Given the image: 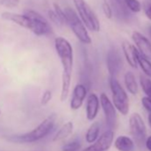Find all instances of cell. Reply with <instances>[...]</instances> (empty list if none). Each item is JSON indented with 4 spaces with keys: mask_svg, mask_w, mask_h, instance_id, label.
<instances>
[{
    "mask_svg": "<svg viewBox=\"0 0 151 151\" xmlns=\"http://www.w3.org/2000/svg\"><path fill=\"white\" fill-rule=\"evenodd\" d=\"M0 115H1V111H0Z\"/></svg>",
    "mask_w": 151,
    "mask_h": 151,
    "instance_id": "cell-33",
    "label": "cell"
},
{
    "mask_svg": "<svg viewBox=\"0 0 151 151\" xmlns=\"http://www.w3.org/2000/svg\"><path fill=\"white\" fill-rule=\"evenodd\" d=\"M141 103H142V106L144 107V109L149 114H151V98L147 97V96H144L141 99Z\"/></svg>",
    "mask_w": 151,
    "mask_h": 151,
    "instance_id": "cell-28",
    "label": "cell"
},
{
    "mask_svg": "<svg viewBox=\"0 0 151 151\" xmlns=\"http://www.w3.org/2000/svg\"><path fill=\"white\" fill-rule=\"evenodd\" d=\"M81 146H82V144L79 140L74 139L72 141L65 143L61 147V150L62 151H78L81 148Z\"/></svg>",
    "mask_w": 151,
    "mask_h": 151,
    "instance_id": "cell-23",
    "label": "cell"
},
{
    "mask_svg": "<svg viewBox=\"0 0 151 151\" xmlns=\"http://www.w3.org/2000/svg\"><path fill=\"white\" fill-rule=\"evenodd\" d=\"M63 10L66 18V24L68 25L74 35L81 43L85 45H90L92 43V38L87 31V29L78 17L77 12L71 7H66Z\"/></svg>",
    "mask_w": 151,
    "mask_h": 151,
    "instance_id": "cell-3",
    "label": "cell"
},
{
    "mask_svg": "<svg viewBox=\"0 0 151 151\" xmlns=\"http://www.w3.org/2000/svg\"><path fill=\"white\" fill-rule=\"evenodd\" d=\"M145 146L148 149V151H151V135L148 136L145 140Z\"/></svg>",
    "mask_w": 151,
    "mask_h": 151,
    "instance_id": "cell-30",
    "label": "cell"
},
{
    "mask_svg": "<svg viewBox=\"0 0 151 151\" xmlns=\"http://www.w3.org/2000/svg\"><path fill=\"white\" fill-rule=\"evenodd\" d=\"M108 68L110 74V77L116 78V74L119 72L122 68V60L119 52L116 49L109 50L107 57Z\"/></svg>",
    "mask_w": 151,
    "mask_h": 151,
    "instance_id": "cell-13",
    "label": "cell"
},
{
    "mask_svg": "<svg viewBox=\"0 0 151 151\" xmlns=\"http://www.w3.org/2000/svg\"><path fill=\"white\" fill-rule=\"evenodd\" d=\"M21 0H1V5L6 8H14L16 7Z\"/></svg>",
    "mask_w": 151,
    "mask_h": 151,
    "instance_id": "cell-26",
    "label": "cell"
},
{
    "mask_svg": "<svg viewBox=\"0 0 151 151\" xmlns=\"http://www.w3.org/2000/svg\"><path fill=\"white\" fill-rule=\"evenodd\" d=\"M147 123H148V125L151 128V114H149L148 116H147Z\"/></svg>",
    "mask_w": 151,
    "mask_h": 151,
    "instance_id": "cell-31",
    "label": "cell"
},
{
    "mask_svg": "<svg viewBox=\"0 0 151 151\" xmlns=\"http://www.w3.org/2000/svg\"><path fill=\"white\" fill-rule=\"evenodd\" d=\"M100 99L96 93H92L86 98V115L88 121H93L100 110Z\"/></svg>",
    "mask_w": 151,
    "mask_h": 151,
    "instance_id": "cell-12",
    "label": "cell"
},
{
    "mask_svg": "<svg viewBox=\"0 0 151 151\" xmlns=\"http://www.w3.org/2000/svg\"><path fill=\"white\" fill-rule=\"evenodd\" d=\"M145 14L151 21V3L148 4L147 6H146V7H145Z\"/></svg>",
    "mask_w": 151,
    "mask_h": 151,
    "instance_id": "cell-29",
    "label": "cell"
},
{
    "mask_svg": "<svg viewBox=\"0 0 151 151\" xmlns=\"http://www.w3.org/2000/svg\"><path fill=\"white\" fill-rule=\"evenodd\" d=\"M74 130V124L71 121H68L65 123L56 132L55 136L53 137V141H60L65 139H67L68 136H70Z\"/></svg>",
    "mask_w": 151,
    "mask_h": 151,
    "instance_id": "cell-18",
    "label": "cell"
},
{
    "mask_svg": "<svg viewBox=\"0 0 151 151\" xmlns=\"http://www.w3.org/2000/svg\"><path fill=\"white\" fill-rule=\"evenodd\" d=\"M1 17L5 21L12 22L14 23L18 24L19 26H21L22 28H25V29L30 30L31 22H30V20L25 14H14V13H11V12H4L1 14Z\"/></svg>",
    "mask_w": 151,
    "mask_h": 151,
    "instance_id": "cell-14",
    "label": "cell"
},
{
    "mask_svg": "<svg viewBox=\"0 0 151 151\" xmlns=\"http://www.w3.org/2000/svg\"><path fill=\"white\" fill-rule=\"evenodd\" d=\"M101 124L99 122H93L86 132V140L89 144H93L100 136Z\"/></svg>",
    "mask_w": 151,
    "mask_h": 151,
    "instance_id": "cell-19",
    "label": "cell"
},
{
    "mask_svg": "<svg viewBox=\"0 0 151 151\" xmlns=\"http://www.w3.org/2000/svg\"><path fill=\"white\" fill-rule=\"evenodd\" d=\"M109 86L112 94V103L116 109L123 116H126L130 110V100L124 88L116 78L110 77Z\"/></svg>",
    "mask_w": 151,
    "mask_h": 151,
    "instance_id": "cell-5",
    "label": "cell"
},
{
    "mask_svg": "<svg viewBox=\"0 0 151 151\" xmlns=\"http://www.w3.org/2000/svg\"><path fill=\"white\" fill-rule=\"evenodd\" d=\"M73 3L77 10V14L85 27L92 32H99L101 29L100 21L86 0H73Z\"/></svg>",
    "mask_w": 151,
    "mask_h": 151,
    "instance_id": "cell-4",
    "label": "cell"
},
{
    "mask_svg": "<svg viewBox=\"0 0 151 151\" xmlns=\"http://www.w3.org/2000/svg\"><path fill=\"white\" fill-rule=\"evenodd\" d=\"M23 14H25L30 20V31L35 35L41 37L47 36L52 33V28L49 22L37 12L34 10H26Z\"/></svg>",
    "mask_w": 151,
    "mask_h": 151,
    "instance_id": "cell-6",
    "label": "cell"
},
{
    "mask_svg": "<svg viewBox=\"0 0 151 151\" xmlns=\"http://www.w3.org/2000/svg\"><path fill=\"white\" fill-rule=\"evenodd\" d=\"M150 3H151V0H150Z\"/></svg>",
    "mask_w": 151,
    "mask_h": 151,
    "instance_id": "cell-34",
    "label": "cell"
},
{
    "mask_svg": "<svg viewBox=\"0 0 151 151\" xmlns=\"http://www.w3.org/2000/svg\"><path fill=\"white\" fill-rule=\"evenodd\" d=\"M148 32H149V35L151 37V26H149V28H148Z\"/></svg>",
    "mask_w": 151,
    "mask_h": 151,
    "instance_id": "cell-32",
    "label": "cell"
},
{
    "mask_svg": "<svg viewBox=\"0 0 151 151\" xmlns=\"http://www.w3.org/2000/svg\"><path fill=\"white\" fill-rule=\"evenodd\" d=\"M132 38L135 44V47L143 57L151 60V43L141 33L134 31L132 35Z\"/></svg>",
    "mask_w": 151,
    "mask_h": 151,
    "instance_id": "cell-10",
    "label": "cell"
},
{
    "mask_svg": "<svg viewBox=\"0 0 151 151\" xmlns=\"http://www.w3.org/2000/svg\"><path fill=\"white\" fill-rule=\"evenodd\" d=\"M100 104L103 110L104 116H105V121L106 124L109 127V130H112L116 128L117 124V114L116 109L114 107L112 101L109 100L108 95L105 93H101L100 96Z\"/></svg>",
    "mask_w": 151,
    "mask_h": 151,
    "instance_id": "cell-8",
    "label": "cell"
},
{
    "mask_svg": "<svg viewBox=\"0 0 151 151\" xmlns=\"http://www.w3.org/2000/svg\"><path fill=\"white\" fill-rule=\"evenodd\" d=\"M86 96H87L86 87L83 84H78L74 87L72 92V96L69 103L71 110L79 109L82 107Z\"/></svg>",
    "mask_w": 151,
    "mask_h": 151,
    "instance_id": "cell-11",
    "label": "cell"
},
{
    "mask_svg": "<svg viewBox=\"0 0 151 151\" xmlns=\"http://www.w3.org/2000/svg\"><path fill=\"white\" fill-rule=\"evenodd\" d=\"M52 93L50 90L45 91L43 95H42V98H41V104L44 106L48 104L50 102V101L52 100Z\"/></svg>",
    "mask_w": 151,
    "mask_h": 151,
    "instance_id": "cell-27",
    "label": "cell"
},
{
    "mask_svg": "<svg viewBox=\"0 0 151 151\" xmlns=\"http://www.w3.org/2000/svg\"><path fill=\"white\" fill-rule=\"evenodd\" d=\"M57 119V115L52 113L45 117L37 127H35L30 132L16 134V135H8L5 136V139L12 143L16 144H26V143H33L38 141L45 137H46L55 124V121Z\"/></svg>",
    "mask_w": 151,
    "mask_h": 151,
    "instance_id": "cell-2",
    "label": "cell"
},
{
    "mask_svg": "<svg viewBox=\"0 0 151 151\" xmlns=\"http://www.w3.org/2000/svg\"><path fill=\"white\" fill-rule=\"evenodd\" d=\"M125 7L132 13H139L140 11V3L139 0H124Z\"/></svg>",
    "mask_w": 151,
    "mask_h": 151,
    "instance_id": "cell-22",
    "label": "cell"
},
{
    "mask_svg": "<svg viewBox=\"0 0 151 151\" xmlns=\"http://www.w3.org/2000/svg\"><path fill=\"white\" fill-rule=\"evenodd\" d=\"M137 64L140 67L141 70L144 72L145 76L151 78V61L145 57H143L139 52L137 54Z\"/></svg>",
    "mask_w": 151,
    "mask_h": 151,
    "instance_id": "cell-20",
    "label": "cell"
},
{
    "mask_svg": "<svg viewBox=\"0 0 151 151\" xmlns=\"http://www.w3.org/2000/svg\"><path fill=\"white\" fill-rule=\"evenodd\" d=\"M139 83L143 92L146 93V96L151 98V79L144 75H140Z\"/></svg>",
    "mask_w": 151,
    "mask_h": 151,
    "instance_id": "cell-21",
    "label": "cell"
},
{
    "mask_svg": "<svg viewBox=\"0 0 151 151\" xmlns=\"http://www.w3.org/2000/svg\"><path fill=\"white\" fill-rule=\"evenodd\" d=\"M115 132L112 130H107L89 147L85 148L84 151H109L113 141Z\"/></svg>",
    "mask_w": 151,
    "mask_h": 151,
    "instance_id": "cell-9",
    "label": "cell"
},
{
    "mask_svg": "<svg viewBox=\"0 0 151 151\" xmlns=\"http://www.w3.org/2000/svg\"><path fill=\"white\" fill-rule=\"evenodd\" d=\"M124 85L127 91L132 94L136 95L139 92V85L134 74L132 71H127L124 74Z\"/></svg>",
    "mask_w": 151,
    "mask_h": 151,
    "instance_id": "cell-17",
    "label": "cell"
},
{
    "mask_svg": "<svg viewBox=\"0 0 151 151\" xmlns=\"http://www.w3.org/2000/svg\"><path fill=\"white\" fill-rule=\"evenodd\" d=\"M48 16H49V19L57 26H62L64 23V22L62 21V19L53 11V10H49L48 11Z\"/></svg>",
    "mask_w": 151,
    "mask_h": 151,
    "instance_id": "cell-24",
    "label": "cell"
},
{
    "mask_svg": "<svg viewBox=\"0 0 151 151\" xmlns=\"http://www.w3.org/2000/svg\"><path fill=\"white\" fill-rule=\"evenodd\" d=\"M114 145L118 151H133L134 149V141L125 135L118 136L116 139Z\"/></svg>",
    "mask_w": 151,
    "mask_h": 151,
    "instance_id": "cell-16",
    "label": "cell"
},
{
    "mask_svg": "<svg viewBox=\"0 0 151 151\" xmlns=\"http://www.w3.org/2000/svg\"><path fill=\"white\" fill-rule=\"evenodd\" d=\"M54 47L60 58L62 67L60 101H65L68 96L70 85H71V77H72L73 65H74L73 47L71 44L62 37H58L55 38Z\"/></svg>",
    "mask_w": 151,
    "mask_h": 151,
    "instance_id": "cell-1",
    "label": "cell"
},
{
    "mask_svg": "<svg viewBox=\"0 0 151 151\" xmlns=\"http://www.w3.org/2000/svg\"><path fill=\"white\" fill-rule=\"evenodd\" d=\"M101 8L103 11L104 15L108 18V19H111L113 16V10L109 5V3L107 1V0H103L102 5H101Z\"/></svg>",
    "mask_w": 151,
    "mask_h": 151,
    "instance_id": "cell-25",
    "label": "cell"
},
{
    "mask_svg": "<svg viewBox=\"0 0 151 151\" xmlns=\"http://www.w3.org/2000/svg\"><path fill=\"white\" fill-rule=\"evenodd\" d=\"M122 50L124 52V55L125 57V60L127 63L133 68H137L138 64H137V54H138V50L136 47L129 43L128 41H124L122 43Z\"/></svg>",
    "mask_w": 151,
    "mask_h": 151,
    "instance_id": "cell-15",
    "label": "cell"
},
{
    "mask_svg": "<svg viewBox=\"0 0 151 151\" xmlns=\"http://www.w3.org/2000/svg\"><path fill=\"white\" fill-rule=\"evenodd\" d=\"M129 127L130 132L139 144L145 143L147 139V128L145 122L141 116L138 113H132L129 118Z\"/></svg>",
    "mask_w": 151,
    "mask_h": 151,
    "instance_id": "cell-7",
    "label": "cell"
}]
</instances>
